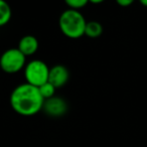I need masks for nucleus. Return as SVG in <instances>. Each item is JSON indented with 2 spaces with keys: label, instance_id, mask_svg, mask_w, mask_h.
<instances>
[{
  "label": "nucleus",
  "instance_id": "nucleus-9",
  "mask_svg": "<svg viewBox=\"0 0 147 147\" xmlns=\"http://www.w3.org/2000/svg\"><path fill=\"white\" fill-rule=\"evenodd\" d=\"M12 16L11 7L6 1L0 0V27L8 24Z\"/></svg>",
  "mask_w": 147,
  "mask_h": 147
},
{
  "label": "nucleus",
  "instance_id": "nucleus-12",
  "mask_svg": "<svg viewBox=\"0 0 147 147\" xmlns=\"http://www.w3.org/2000/svg\"><path fill=\"white\" fill-rule=\"evenodd\" d=\"M133 3L132 0H117V4L122 7H127Z\"/></svg>",
  "mask_w": 147,
  "mask_h": 147
},
{
  "label": "nucleus",
  "instance_id": "nucleus-1",
  "mask_svg": "<svg viewBox=\"0 0 147 147\" xmlns=\"http://www.w3.org/2000/svg\"><path fill=\"white\" fill-rule=\"evenodd\" d=\"M9 103L15 113L24 117H30L42 111L45 100L38 88L24 83L13 89Z\"/></svg>",
  "mask_w": 147,
  "mask_h": 147
},
{
  "label": "nucleus",
  "instance_id": "nucleus-13",
  "mask_svg": "<svg viewBox=\"0 0 147 147\" xmlns=\"http://www.w3.org/2000/svg\"><path fill=\"white\" fill-rule=\"evenodd\" d=\"M89 2L93 4H100V3H103V0H90Z\"/></svg>",
  "mask_w": 147,
  "mask_h": 147
},
{
  "label": "nucleus",
  "instance_id": "nucleus-6",
  "mask_svg": "<svg viewBox=\"0 0 147 147\" xmlns=\"http://www.w3.org/2000/svg\"><path fill=\"white\" fill-rule=\"evenodd\" d=\"M69 79V71L63 65H55L49 69V83L55 89L63 87Z\"/></svg>",
  "mask_w": 147,
  "mask_h": 147
},
{
  "label": "nucleus",
  "instance_id": "nucleus-14",
  "mask_svg": "<svg viewBox=\"0 0 147 147\" xmlns=\"http://www.w3.org/2000/svg\"><path fill=\"white\" fill-rule=\"evenodd\" d=\"M140 2H141V4H142L143 6L147 7V0H141Z\"/></svg>",
  "mask_w": 147,
  "mask_h": 147
},
{
  "label": "nucleus",
  "instance_id": "nucleus-11",
  "mask_svg": "<svg viewBox=\"0 0 147 147\" xmlns=\"http://www.w3.org/2000/svg\"><path fill=\"white\" fill-rule=\"evenodd\" d=\"M88 3V0H67L65 1V5L69 7V9L78 11H80V9L84 8Z\"/></svg>",
  "mask_w": 147,
  "mask_h": 147
},
{
  "label": "nucleus",
  "instance_id": "nucleus-10",
  "mask_svg": "<svg viewBox=\"0 0 147 147\" xmlns=\"http://www.w3.org/2000/svg\"><path fill=\"white\" fill-rule=\"evenodd\" d=\"M39 93H40L41 97L43 98V100H47V99H51L53 97L55 96V90L57 89L51 84V83H45L42 86H40L38 88Z\"/></svg>",
  "mask_w": 147,
  "mask_h": 147
},
{
  "label": "nucleus",
  "instance_id": "nucleus-7",
  "mask_svg": "<svg viewBox=\"0 0 147 147\" xmlns=\"http://www.w3.org/2000/svg\"><path fill=\"white\" fill-rule=\"evenodd\" d=\"M38 47H39V43L36 37L31 34H27L20 38L17 49L25 57H30V55H34L36 53L37 49H38Z\"/></svg>",
  "mask_w": 147,
  "mask_h": 147
},
{
  "label": "nucleus",
  "instance_id": "nucleus-3",
  "mask_svg": "<svg viewBox=\"0 0 147 147\" xmlns=\"http://www.w3.org/2000/svg\"><path fill=\"white\" fill-rule=\"evenodd\" d=\"M49 69L51 67H49V65L43 61L32 59L26 63L23 69L25 81L27 84L39 88L43 84L49 82Z\"/></svg>",
  "mask_w": 147,
  "mask_h": 147
},
{
  "label": "nucleus",
  "instance_id": "nucleus-8",
  "mask_svg": "<svg viewBox=\"0 0 147 147\" xmlns=\"http://www.w3.org/2000/svg\"><path fill=\"white\" fill-rule=\"evenodd\" d=\"M103 33V26L100 22L96 20L88 21L85 29V35L90 38H97Z\"/></svg>",
  "mask_w": 147,
  "mask_h": 147
},
{
  "label": "nucleus",
  "instance_id": "nucleus-4",
  "mask_svg": "<svg viewBox=\"0 0 147 147\" xmlns=\"http://www.w3.org/2000/svg\"><path fill=\"white\" fill-rule=\"evenodd\" d=\"M26 57L18 49H8L0 57V67L4 73L13 75L21 69H24L26 65Z\"/></svg>",
  "mask_w": 147,
  "mask_h": 147
},
{
  "label": "nucleus",
  "instance_id": "nucleus-5",
  "mask_svg": "<svg viewBox=\"0 0 147 147\" xmlns=\"http://www.w3.org/2000/svg\"><path fill=\"white\" fill-rule=\"evenodd\" d=\"M42 111L51 117H61L67 112V103L65 99L55 96L45 101Z\"/></svg>",
  "mask_w": 147,
  "mask_h": 147
},
{
  "label": "nucleus",
  "instance_id": "nucleus-2",
  "mask_svg": "<svg viewBox=\"0 0 147 147\" xmlns=\"http://www.w3.org/2000/svg\"><path fill=\"white\" fill-rule=\"evenodd\" d=\"M88 21L78 10L67 9L59 18V26L65 36L77 39L85 35V29Z\"/></svg>",
  "mask_w": 147,
  "mask_h": 147
}]
</instances>
